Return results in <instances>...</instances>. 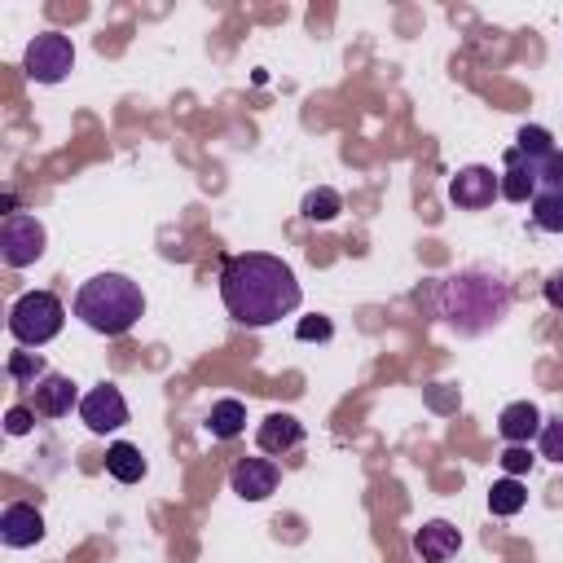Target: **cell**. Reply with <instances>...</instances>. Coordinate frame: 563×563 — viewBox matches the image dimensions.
Segmentation results:
<instances>
[{"mask_svg":"<svg viewBox=\"0 0 563 563\" xmlns=\"http://www.w3.org/2000/svg\"><path fill=\"white\" fill-rule=\"evenodd\" d=\"M79 400L84 396L75 391V383L66 374H44L35 383V413H44V418H66L70 405H79Z\"/></svg>","mask_w":563,"mask_h":563,"instance_id":"4fadbf2b","label":"cell"},{"mask_svg":"<svg viewBox=\"0 0 563 563\" xmlns=\"http://www.w3.org/2000/svg\"><path fill=\"white\" fill-rule=\"evenodd\" d=\"M31 427H35V413H31L26 405H13V409L4 413V431H9V435H26Z\"/></svg>","mask_w":563,"mask_h":563,"instance_id":"4316f807","label":"cell"},{"mask_svg":"<svg viewBox=\"0 0 563 563\" xmlns=\"http://www.w3.org/2000/svg\"><path fill=\"white\" fill-rule=\"evenodd\" d=\"M0 541H4L9 550H26V545L44 541V515H40L35 506H26V501L4 506V510H0Z\"/></svg>","mask_w":563,"mask_h":563,"instance_id":"8fae6325","label":"cell"},{"mask_svg":"<svg viewBox=\"0 0 563 563\" xmlns=\"http://www.w3.org/2000/svg\"><path fill=\"white\" fill-rule=\"evenodd\" d=\"M79 418H84V427H88L92 435L119 431V427L128 422V400H123V391H119L114 383H101V387L84 391V400H79Z\"/></svg>","mask_w":563,"mask_h":563,"instance_id":"9c48e42d","label":"cell"},{"mask_svg":"<svg viewBox=\"0 0 563 563\" xmlns=\"http://www.w3.org/2000/svg\"><path fill=\"white\" fill-rule=\"evenodd\" d=\"M106 471H110L119 484H136V479L145 475V457H141V449H136V444L114 440V444L106 449Z\"/></svg>","mask_w":563,"mask_h":563,"instance_id":"e0dca14e","label":"cell"},{"mask_svg":"<svg viewBox=\"0 0 563 563\" xmlns=\"http://www.w3.org/2000/svg\"><path fill=\"white\" fill-rule=\"evenodd\" d=\"M299 440H303V422L295 413H268L260 422V431H255L260 453H290Z\"/></svg>","mask_w":563,"mask_h":563,"instance_id":"5bb4252c","label":"cell"},{"mask_svg":"<svg viewBox=\"0 0 563 563\" xmlns=\"http://www.w3.org/2000/svg\"><path fill=\"white\" fill-rule=\"evenodd\" d=\"M277 479H282V471H277L273 457H242V462L229 471V488H233L242 501H264V497H273V493H277Z\"/></svg>","mask_w":563,"mask_h":563,"instance_id":"30bf717a","label":"cell"},{"mask_svg":"<svg viewBox=\"0 0 563 563\" xmlns=\"http://www.w3.org/2000/svg\"><path fill=\"white\" fill-rule=\"evenodd\" d=\"M75 317L97 334H128L145 317V295L123 273H97L75 295Z\"/></svg>","mask_w":563,"mask_h":563,"instance_id":"7a4b0ae2","label":"cell"},{"mask_svg":"<svg viewBox=\"0 0 563 563\" xmlns=\"http://www.w3.org/2000/svg\"><path fill=\"white\" fill-rule=\"evenodd\" d=\"M44 255V224L26 211H9L0 224V260L9 268H26Z\"/></svg>","mask_w":563,"mask_h":563,"instance_id":"8992f818","label":"cell"},{"mask_svg":"<svg viewBox=\"0 0 563 563\" xmlns=\"http://www.w3.org/2000/svg\"><path fill=\"white\" fill-rule=\"evenodd\" d=\"M66 325V308L53 290H26L22 299H13L9 308V334L22 347H44L48 339H57Z\"/></svg>","mask_w":563,"mask_h":563,"instance_id":"277c9868","label":"cell"},{"mask_svg":"<svg viewBox=\"0 0 563 563\" xmlns=\"http://www.w3.org/2000/svg\"><path fill=\"white\" fill-rule=\"evenodd\" d=\"M532 220L545 233H563V189H537L532 198Z\"/></svg>","mask_w":563,"mask_h":563,"instance_id":"ffe728a7","label":"cell"},{"mask_svg":"<svg viewBox=\"0 0 563 563\" xmlns=\"http://www.w3.org/2000/svg\"><path fill=\"white\" fill-rule=\"evenodd\" d=\"M541 158H545V154H541ZM541 158H537V154H523L519 145H510V150L501 154L497 180H501V198H506V202H532V198H537V189H541Z\"/></svg>","mask_w":563,"mask_h":563,"instance_id":"52a82bcc","label":"cell"},{"mask_svg":"<svg viewBox=\"0 0 563 563\" xmlns=\"http://www.w3.org/2000/svg\"><path fill=\"white\" fill-rule=\"evenodd\" d=\"M4 369H9V378H13V383H31V387H35V383H40V378L48 374V369H44V356H40V352H13Z\"/></svg>","mask_w":563,"mask_h":563,"instance_id":"44dd1931","label":"cell"},{"mask_svg":"<svg viewBox=\"0 0 563 563\" xmlns=\"http://www.w3.org/2000/svg\"><path fill=\"white\" fill-rule=\"evenodd\" d=\"M303 220H312V224H325V220H334L339 211H343V198H339V189H330V185H317V189H308L303 194Z\"/></svg>","mask_w":563,"mask_h":563,"instance_id":"d6986e66","label":"cell"},{"mask_svg":"<svg viewBox=\"0 0 563 563\" xmlns=\"http://www.w3.org/2000/svg\"><path fill=\"white\" fill-rule=\"evenodd\" d=\"M220 299L238 325L264 330L282 317H290L299 308L303 290L286 260L264 255V251H242V255H229L220 268Z\"/></svg>","mask_w":563,"mask_h":563,"instance_id":"6da1fadb","label":"cell"},{"mask_svg":"<svg viewBox=\"0 0 563 563\" xmlns=\"http://www.w3.org/2000/svg\"><path fill=\"white\" fill-rule=\"evenodd\" d=\"M440 312H444V321L457 334H484V330H493L510 312V290L497 277L462 273V277H449L444 282Z\"/></svg>","mask_w":563,"mask_h":563,"instance_id":"3957f363","label":"cell"},{"mask_svg":"<svg viewBox=\"0 0 563 563\" xmlns=\"http://www.w3.org/2000/svg\"><path fill=\"white\" fill-rule=\"evenodd\" d=\"M207 431H211L216 440H233V435H242V431H246V405L233 400V396L216 400L211 413H207Z\"/></svg>","mask_w":563,"mask_h":563,"instance_id":"2e32d148","label":"cell"},{"mask_svg":"<svg viewBox=\"0 0 563 563\" xmlns=\"http://www.w3.org/2000/svg\"><path fill=\"white\" fill-rule=\"evenodd\" d=\"M295 334H299L303 343H312V339L321 343V339H330V334H334V325H330V317H303V321L295 325Z\"/></svg>","mask_w":563,"mask_h":563,"instance_id":"484cf974","label":"cell"},{"mask_svg":"<svg viewBox=\"0 0 563 563\" xmlns=\"http://www.w3.org/2000/svg\"><path fill=\"white\" fill-rule=\"evenodd\" d=\"M541 189H563V150L559 145L541 158Z\"/></svg>","mask_w":563,"mask_h":563,"instance_id":"d4e9b609","label":"cell"},{"mask_svg":"<svg viewBox=\"0 0 563 563\" xmlns=\"http://www.w3.org/2000/svg\"><path fill=\"white\" fill-rule=\"evenodd\" d=\"M497 431H501L506 444H528L532 435H541V409L532 400H515V405L501 409Z\"/></svg>","mask_w":563,"mask_h":563,"instance_id":"9a60e30c","label":"cell"},{"mask_svg":"<svg viewBox=\"0 0 563 563\" xmlns=\"http://www.w3.org/2000/svg\"><path fill=\"white\" fill-rule=\"evenodd\" d=\"M22 70L35 84H62L75 70V44L62 31H40L22 53Z\"/></svg>","mask_w":563,"mask_h":563,"instance_id":"5b68a950","label":"cell"},{"mask_svg":"<svg viewBox=\"0 0 563 563\" xmlns=\"http://www.w3.org/2000/svg\"><path fill=\"white\" fill-rule=\"evenodd\" d=\"M493 198H501V180H497L493 167L471 163V167H457V172H453V180H449V202H453V207H462V211H484V207H493Z\"/></svg>","mask_w":563,"mask_h":563,"instance_id":"ba28073f","label":"cell"},{"mask_svg":"<svg viewBox=\"0 0 563 563\" xmlns=\"http://www.w3.org/2000/svg\"><path fill=\"white\" fill-rule=\"evenodd\" d=\"M545 303H550V308H559V312H563V268H559V273H550V277H545Z\"/></svg>","mask_w":563,"mask_h":563,"instance_id":"83f0119b","label":"cell"},{"mask_svg":"<svg viewBox=\"0 0 563 563\" xmlns=\"http://www.w3.org/2000/svg\"><path fill=\"white\" fill-rule=\"evenodd\" d=\"M537 440H541V457L563 466V418L541 422V435H537Z\"/></svg>","mask_w":563,"mask_h":563,"instance_id":"7402d4cb","label":"cell"},{"mask_svg":"<svg viewBox=\"0 0 563 563\" xmlns=\"http://www.w3.org/2000/svg\"><path fill=\"white\" fill-rule=\"evenodd\" d=\"M532 462H537V457H532L528 444H506V453H501V471L515 475V479H519L523 471H532Z\"/></svg>","mask_w":563,"mask_h":563,"instance_id":"cb8c5ba5","label":"cell"},{"mask_svg":"<svg viewBox=\"0 0 563 563\" xmlns=\"http://www.w3.org/2000/svg\"><path fill=\"white\" fill-rule=\"evenodd\" d=\"M523 506H528V488H523L515 475H506V479H497V484L488 488V510H493V515L506 519V515H519Z\"/></svg>","mask_w":563,"mask_h":563,"instance_id":"ac0fdd59","label":"cell"},{"mask_svg":"<svg viewBox=\"0 0 563 563\" xmlns=\"http://www.w3.org/2000/svg\"><path fill=\"white\" fill-rule=\"evenodd\" d=\"M515 145H519L523 154H537V158H541V154H550V150H554V136H550L545 128H519Z\"/></svg>","mask_w":563,"mask_h":563,"instance_id":"603a6c76","label":"cell"},{"mask_svg":"<svg viewBox=\"0 0 563 563\" xmlns=\"http://www.w3.org/2000/svg\"><path fill=\"white\" fill-rule=\"evenodd\" d=\"M457 550H462V532H457L449 519H427V523L413 532V554H418L422 563H449Z\"/></svg>","mask_w":563,"mask_h":563,"instance_id":"7c38bea8","label":"cell"}]
</instances>
